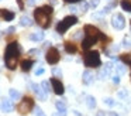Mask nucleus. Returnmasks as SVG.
I'll list each match as a JSON object with an SVG mask.
<instances>
[{
	"label": "nucleus",
	"instance_id": "24",
	"mask_svg": "<svg viewBox=\"0 0 131 116\" xmlns=\"http://www.w3.org/2000/svg\"><path fill=\"white\" fill-rule=\"evenodd\" d=\"M121 61L127 62V64H131V54H124V55H121Z\"/></svg>",
	"mask_w": 131,
	"mask_h": 116
},
{
	"label": "nucleus",
	"instance_id": "15",
	"mask_svg": "<svg viewBox=\"0 0 131 116\" xmlns=\"http://www.w3.org/2000/svg\"><path fill=\"white\" fill-rule=\"evenodd\" d=\"M32 65H34V61H31V59H24V61H21V69L30 71Z\"/></svg>",
	"mask_w": 131,
	"mask_h": 116
},
{
	"label": "nucleus",
	"instance_id": "4",
	"mask_svg": "<svg viewBox=\"0 0 131 116\" xmlns=\"http://www.w3.org/2000/svg\"><path fill=\"white\" fill-rule=\"evenodd\" d=\"M76 23H78V17L76 16H68V17H65V19L61 20V21L57 24V33H59V34L66 33V31H68L73 24H76Z\"/></svg>",
	"mask_w": 131,
	"mask_h": 116
},
{
	"label": "nucleus",
	"instance_id": "20",
	"mask_svg": "<svg viewBox=\"0 0 131 116\" xmlns=\"http://www.w3.org/2000/svg\"><path fill=\"white\" fill-rule=\"evenodd\" d=\"M42 38H44V33H34L30 35V40H32V41H41Z\"/></svg>",
	"mask_w": 131,
	"mask_h": 116
},
{
	"label": "nucleus",
	"instance_id": "11",
	"mask_svg": "<svg viewBox=\"0 0 131 116\" xmlns=\"http://www.w3.org/2000/svg\"><path fill=\"white\" fill-rule=\"evenodd\" d=\"M2 110L3 112H6V113H10V112H13V109H14V105H13V102L10 101V99H4L3 102H2Z\"/></svg>",
	"mask_w": 131,
	"mask_h": 116
},
{
	"label": "nucleus",
	"instance_id": "9",
	"mask_svg": "<svg viewBox=\"0 0 131 116\" xmlns=\"http://www.w3.org/2000/svg\"><path fill=\"white\" fill-rule=\"evenodd\" d=\"M51 85H52V89L57 95H62L63 93V84L59 81L58 78H51Z\"/></svg>",
	"mask_w": 131,
	"mask_h": 116
},
{
	"label": "nucleus",
	"instance_id": "35",
	"mask_svg": "<svg viewBox=\"0 0 131 116\" xmlns=\"http://www.w3.org/2000/svg\"><path fill=\"white\" fill-rule=\"evenodd\" d=\"M18 6H20V8H24V4H23V0H17Z\"/></svg>",
	"mask_w": 131,
	"mask_h": 116
},
{
	"label": "nucleus",
	"instance_id": "12",
	"mask_svg": "<svg viewBox=\"0 0 131 116\" xmlns=\"http://www.w3.org/2000/svg\"><path fill=\"white\" fill-rule=\"evenodd\" d=\"M0 19L6 20V21H12L14 19V13L9 10H4V8H0Z\"/></svg>",
	"mask_w": 131,
	"mask_h": 116
},
{
	"label": "nucleus",
	"instance_id": "23",
	"mask_svg": "<svg viewBox=\"0 0 131 116\" xmlns=\"http://www.w3.org/2000/svg\"><path fill=\"white\" fill-rule=\"evenodd\" d=\"M117 95H118L120 99H124V98H127V96H128V91L127 89H121V91L117 92Z\"/></svg>",
	"mask_w": 131,
	"mask_h": 116
},
{
	"label": "nucleus",
	"instance_id": "6",
	"mask_svg": "<svg viewBox=\"0 0 131 116\" xmlns=\"http://www.w3.org/2000/svg\"><path fill=\"white\" fill-rule=\"evenodd\" d=\"M32 108H34V99L30 98V96L23 98V101H20V103L17 105V110H18V113H21V115L30 113Z\"/></svg>",
	"mask_w": 131,
	"mask_h": 116
},
{
	"label": "nucleus",
	"instance_id": "16",
	"mask_svg": "<svg viewBox=\"0 0 131 116\" xmlns=\"http://www.w3.org/2000/svg\"><path fill=\"white\" fill-rule=\"evenodd\" d=\"M85 101H86L88 108H90V109H94V108H96V99H94L92 95H88V96L85 98Z\"/></svg>",
	"mask_w": 131,
	"mask_h": 116
},
{
	"label": "nucleus",
	"instance_id": "7",
	"mask_svg": "<svg viewBox=\"0 0 131 116\" xmlns=\"http://www.w3.org/2000/svg\"><path fill=\"white\" fill-rule=\"evenodd\" d=\"M45 59H47V62H48V64H51V65H55V64H58V61H59V59H61L59 51H58L57 48L51 47V48H49L48 51H47Z\"/></svg>",
	"mask_w": 131,
	"mask_h": 116
},
{
	"label": "nucleus",
	"instance_id": "36",
	"mask_svg": "<svg viewBox=\"0 0 131 116\" xmlns=\"http://www.w3.org/2000/svg\"><path fill=\"white\" fill-rule=\"evenodd\" d=\"M96 116H106V113L104 112H102V110H100V112H97V115Z\"/></svg>",
	"mask_w": 131,
	"mask_h": 116
},
{
	"label": "nucleus",
	"instance_id": "21",
	"mask_svg": "<svg viewBox=\"0 0 131 116\" xmlns=\"http://www.w3.org/2000/svg\"><path fill=\"white\" fill-rule=\"evenodd\" d=\"M9 93H10V98L14 99V101H17V99L20 98V92H18V91H16V89H10Z\"/></svg>",
	"mask_w": 131,
	"mask_h": 116
},
{
	"label": "nucleus",
	"instance_id": "3",
	"mask_svg": "<svg viewBox=\"0 0 131 116\" xmlns=\"http://www.w3.org/2000/svg\"><path fill=\"white\" fill-rule=\"evenodd\" d=\"M85 33H86V38L83 40V42H82L83 50L90 48L93 44H96V42L99 41V38H103V37H104L94 25H90V24L85 25Z\"/></svg>",
	"mask_w": 131,
	"mask_h": 116
},
{
	"label": "nucleus",
	"instance_id": "37",
	"mask_svg": "<svg viewBox=\"0 0 131 116\" xmlns=\"http://www.w3.org/2000/svg\"><path fill=\"white\" fill-rule=\"evenodd\" d=\"M66 2H69V3H79L80 0H66Z\"/></svg>",
	"mask_w": 131,
	"mask_h": 116
},
{
	"label": "nucleus",
	"instance_id": "30",
	"mask_svg": "<svg viewBox=\"0 0 131 116\" xmlns=\"http://www.w3.org/2000/svg\"><path fill=\"white\" fill-rule=\"evenodd\" d=\"M99 3H100V0H90V4L93 6V7H97Z\"/></svg>",
	"mask_w": 131,
	"mask_h": 116
},
{
	"label": "nucleus",
	"instance_id": "40",
	"mask_svg": "<svg viewBox=\"0 0 131 116\" xmlns=\"http://www.w3.org/2000/svg\"><path fill=\"white\" fill-rule=\"evenodd\" d=\"M52 116H63V115H62V113H61V112H58V113H54V115H52Z\"/></svg>",
	"mask_w": 131,
	"mask_h": 116
},
{
	"label": "nucleus",
	"instance_id": "22",
	"mask_svg": "<svg viewBox=\"0 0 131 116\" xmlns=\"http://www.w3.org/2000/svg\"><path fill=\"white\" fill-rule=\"evenodd\" d=\"M41 88H42V89L45 91L47 93L51 91V88H49V82H48V81H42V82H41Z\"/></svg>",
	"mask_w": 131,
	"mask_h": 116
},
{
	"label": "nucleus",
	"instance_id": "19",
	"mask_svg": "<svg viewBox=\"0 0 131 116\" xmlns=\"http://www.w3.org/2000/svg\"><path fill=\"white\" fill-rule=\"evenodd\" d=\"M20 24H21V25H24V27H28V25H31V24H32V21L30 20V17L23 16V17L20 19Z\"/></svg>",
	"mask_w": 131,
	"mask_h": 116
},
{
	"label": "nucleus",
	"instance_id": "13",
	"mask_svg": "<svg viewBox=\"0 0 131 116\" xmlns=\"http://www.w3.org/2000/svg\"><path fill=\"white\" fill-rule=\"evenodd\" d=\"M94 82V75L90 71H85L83 72V84L85 85H92Z\"/></svg>",
	"mask_w": 131,
	"mask_h": 116
},
{
	"label": "nucleus",
	"instance_id": "28",
	"mask_svg": "<svg viewBox=\"0 0 131 116\" xmlns=\"http://www.w3.org/2000/svg\"><path fill=\"white\" fill-rule=\"evenodd\" d=\"M123 45H124L125 48H131V40L130 38H124L123 40Z\"/></svg>",
	"mask_w": 131,
	"mask_h": 116
},
{
	"label": "nucleus",
	"instance_id": "38",
	"mask_svg": "<svg viewBox=\"0 0 131 116\" xmlns=\"http://www.w3.org/2000/svg\"><path fill=\"white\" fill-rule=\"evenodd\" d=\"M54 72H55V74H57V75H59V74H61V71H59V69H58V68H55V69H54Z\"/></svg>",
	"mask_w": 131,
	"mask_h": 116
},
{
	"label": "nucleus",
	"instance_id": "8",
	"mask_svg": "<svg viewBox=\"0 0 131 116\" xmlns=\"http://www.w3.org/2000/svg\"><path fill=\"white\" fill-rule=\"evenodd\" d=\"M111 25H113L116 30H123L125 25V19L123 14L120 13H116L113 17H111Z\"/></svg>",
	"mask_w": 131,
	"mask_h": 116
},
{
	"label": "nucleus",
	"instance_id": "33",
	"mask_svg": "<svg viewBox=\"0 0 131 116\" xmlns=\"http://www.w3.org/2000/svg\"><path fill=\"white\" fill-rule=\"evenodd\" d=\"M113 82H114V84H118V82H120V76L118 75H114L113 76Z\"/></svg>",
	"mask_w": 131,
	"mask_h": 116
},
{
	"label": "nucleus",
	"instance_id": "41",
	"mask_svg": "<svg viewBox=\"0 0 131 116\" xmlns=\"http://www.w3.org/2000/svg\"><path fill=\"white\" fill-rule=\"evenodd\" d=\"M2 35H3V33H2V31H0V38H2Z\"/></svg>",
	"mask_w": 131,
	"mask_h": 116
},
{
	"label": "nucleus",
	"instance_id": "25",
	"mask_svg": "<svg viewBox=\"0 0 131 116\" xmlns=\"http://www.w3.org/2000/svg\"><path fill=\"white\" fill-rule=\"evenodd\" d=\"M116 71H117V74H121V75H123V74H125V71H127V69H125L124 65H117Z\"/></svg>",
	"mask_w": 131,
	"mask_h": 116
},
{
	"label": "nucleus",
	"instance_id": "14",
	"mask_svg": "<svg viewBox=\"0 0 131 116\" xmlns=\"http://www.w3.org/2000/svg\"><path fill=\"white\" fill-rule=\"evenodd\" d=\"M55 106H57L58 112H61L63 116H66V105L63 103L62 101H57V102H55Z\"/></svg>",
	"mask_w": 131,
	"mask_h": 116
},
{
	"label": "nucleus",
	"instance_id": "18",
	"mask_svg": "<svg viewBox=\"0 0 131 116\" xmlns=\"http://www.w3.org/2000/svg\"><path fill=\"white\" fill-rule=\"evenodd\" d=\"M121 7H123V10L131 13V0H123V2H121Z\"/></svg>",
	"mask_w": 131,
	"mask_h": 116
},
{
	"label": "nucleus",
	"instance_id": "29",
	"mask_svg": "<svg viewBox=\"0 0 131 116\" xmlns=\"http://www.w3.org/2000/svg\"><path fill=\"white\" fill-rule=\"evenodd\" d=\"M45 72V69H44V68H37V69H35V75H42V74Z\"/></svg>",
	"mask_w": 131,
	"mask_h": 116
},
{
	"label": "nucleus",
	"instance_id": "26",
	"mask_svg": "<svg viewBox=\"0 0 131 116\" xmlns=\"http://www.w3.org/2000/svg\"><path fill=\"white\" fill-rule=\"evenodd\" d=\"M34 115L35 116H45V113L42 112L41 108H34Z\"/></svg>",
	"mask_w": 131,
	"mask_h": 116
},
{
	"label": "nucleus",
	"instance_id": "42",
	"mask_svg": "<svg viewBox=\"0 0 131 116\" xmlns=\"http://www.w3.org/2000/svg\"><path fill=\"white\" fill-rule=\"evenodd\" d=\"M0 68H2V59H0Z\"/></svg>",
	"mask_w": 131,
	"mask_h": 116
},
{
	"label": "nucleus",
	"instance_id": "34",
	"mask_svg": "<svg viewBox=\"0 0 131 116\" xmlns=\"http://www.w3.org/2000/svg\"><path fill=\"white\" fill-rule=\"evenodd\" d=\"M27 4H30V6H34V4H35V0H27Z\"/></svg>",
	"mask_w": 131,
	"mask_h": 116
},
{
	"label": "nucleus",
	"instance_id": "32",
	"mask_svg": "<svg viewBox=\"0 0 131 116\" xmlns=\"http://www.w3.org/2000/svg\"><path fill=\"white\" fill-rule=\"evenodd\" d=\"M14 31H16V27H9V28H7L6 33H7V34H13Z\"/></svg>",
	"mask_w": 131,
	"mask_h": 116
},
{
	"label": "nucleus",
	"instance_id": "5",
	"mask_svg": "<svg viewBox=\"0 0 131 116\" xmlns=\"http://www.w3.org/2000/svg\"><path fill=\"white\" fill-rule=\"evenodd\" d=\"M83 61H85L86 67H90V68H97L100 67V54L97 51H89V52L85 54L83 57Z\"/></svg>",
	"mask_w": 131,
	"mask_h": 116
},
{
	"label": "nucleus",
	"instance_id": "1",
	"mask_svg": "<svg viewBox=\"0 0 131 116\" xmlns=\"http://www.w3.org/2000/svg\"><path fill=\"white\" fill-rule=\"evenodd\" d=\"M18 55H20L18 44L16 41L10 42L6 47V51H4V62H6V67L9 69H16L17 61H18Z\"/></svg>",
	"mask_w": 131,
	"mask_h": 116
},
{
	"label": "nucleus",
	"instance_id": "31",
	"mask_svg": "<svg viewBox=\"0 0 131 116\" xmlns=\"http://www.w3.org/2000/svg\"><path fill=\"white\" fill-rule=\"evenodd\" d=\"M88 7H89V4H88V3H82V6H80L82 11H86V10H88Z\"/></svg>",
	"mask_w": 131,
	"mask_h": 116
},
{
	"label": "nucleus",
	"instance_id": "2",
	"mask_svg": "<svg viewBox=\"0 0 131 116\" xmlns=\"http://www.w3.org/2000/svg\"><path fill=\"white\" fill-rule=\"evenodd\" d=\"M51 14H52L51 6H42V7H37L34 10V19L42 28H48L49 24H51Z\"/></svg>",
	"mask_w": 131,
	"mask_h": 116
},
{
	"label": "nucleus",
	"instance_id": "17",
	"mask_svg": "<svg viewBox=\"0 0 131 116\" xmlns=\"http://www.w3.org/2000/svg\"><path fill=\"white\" fill-rule=\"evenodd\" d=\"M65 50H66V52H69V54H75L76 52V45L73 44V42H65Z\"/></svg>",
	"mask_w": 131,
	"mask_h": 116
},
{
	"label": "nucleus",
	"instance_id": "39",
	"mask_svg": "<svg viewBox=\"0 0 131 116\" xmlns=\"http://www.w3.org/2000/svg\"><path fill=\"white\" fill-rule=\"evenodd\" d=\"M108 116H118L117 113H114V112H108Z\"/></svg>",
	"mask_w": 131,
	"mask_h": 116
},
{
	"label": "nucleus",
	"instance_id": "27",
	"mask_svg": "<svg viewBox=\"0 0 131 116\" xmlns=\"http://www.w3.org/2000/svg\"><path fill=\"white\" fill-rule=\"evenodd\" d=\"M103 102H104V103L107 105V106H114V105H116V102H114V101H113V99H111V98H106V99H104V101H103Z\"/></svg>",
	"mask_w": 131,
	"mask_h": 116
},
{
	"label": "nucleus",
	"instance_id": "10",
	"mask_svg": "<svg viewBox=\"0 0 131 116\" xmlns=\"http://www.w3.org/2000/svg\"><path fill=\"white\" fill-rule=\"evenodd\" d=\"M31 88L32 91H34L35 93H37V96L41 99V101H45L47 99V92L41 88V85H37V84H31Z\"/></svg>",
	"mask_w": 131,
	"mask_h": 116
}]
</instances>
